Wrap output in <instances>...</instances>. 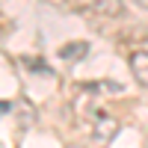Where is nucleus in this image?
I'll return each mask as SVG.
<instances>
[{"instance_id": "4", "label": "nucleus", "mask_w": 148, "mask_h": 148, "mask_svg": "<svg viewBox=\"0 0 148 148\" xmlns=\"http://www.w3.org/2000/svg\"><path fill=\"white\" fill-rule=\"evenodd\" d=\"M130 74L136 77L139 86H148V51H133L130 53Z\"/></svg>"}, {"instance_id": "2", "label": "nucleus", "mask_w": 148, "mask_h": 148, "mask_svg": "<svg viewBox=\"0 0 148 148\" xmlns=\"http://www.w3.org/2000/svg\"><path fill=\"white\" fill-rule=\"evenodd\" d=\"M89 9L95 15H104V18H121L125 15V3L121 0H89Z\"/></svg>"}, {"instance_id": "3", "label": "nucleus", "mask_w": 148, "mask_h": 148, "mask_svg": "<svg viewBox=\"0 0 148 148\" xmlns=\"http://www.w3.org/2000/svg\"><path fill=\"white\" fill-rule=\"evenodd\" d=\"M89 56V42H65L59 47V59L62 62H80Z\"/></svg>"}, {"instance_id": "5", "label": "nucleus", "mask_w": 148, "mask_h": 148, "mask_svg": "<svg viewBox=\"0 0 148 148\" xmlns=\"http://www.w3.org/2000/svg\"><path fill=\"white\" fill-rule=\"evenodd\" d=\"M18 113H21V127H24V130L36 125V110H33L30 101H21V104H18Z\"/></svg>"}, {"instance_id": "1", "label": "nucleus", "mask_w": 148, "mask_h": 148, "mask_svg": "<svg viewBox=\"0 0 148 148\" xmlns=\"http://www.w3.org/2000/svg\"><path fill=\"white\" fill-rule=\"evenodd\" d=\"M116 133H119V119L116 116H110V113H98L95 116V121H92V139H95L98 148H107L116 139Z\"/></svg>"}, {"instance_id": "6", "label": "nucleus", "mask_w": 148, "mask_h": 148, "mask_svg": "<svg viewBox=\"0 0 148 148\" xmlns=\"http://www.w3.org/2000/svg\"><path fill=\"white\" fill-rule=\"evenodd\" d=\"M9 110H12V104H9V101H0V116L9 113Z\"/></svg>"}, {"instance_id": "7", "label": "nucleus", "mask_w": 148, "mask_h": 148, "mask_svg": "<svg viewBox=\"0 0 148 148\" xmlns=\"http://www.w3.org/2000/svg\"><path fill=\"white\" fill-rule=\"evenodd\" d=\"M136 6H139V9H145V12H148V0H136Z\"/></svg>"}]
</instances>
